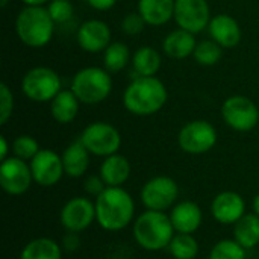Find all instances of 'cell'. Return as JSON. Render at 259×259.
Returning <instances> with one entry per match:
<instances>
[{"instance_id":"cell-1","label":"cell","mask_w":259,"mask_h":259,"mask_svg":"<svg viewBox=\"0 0 259 259\" xmlns=\"http://www.w3.org/2000/svg\"><path fill=\"white\" fill-rule=\"evenodd\" d=\"M94 202L96 222L106 232L123 231L135 222V202L123 187H108Z\"/></svg>"},{"instance_id":"cell-2","label":"cell","mask_w":259,"mask_h":259,"mask_svg":"<svg viewBox=\"0 0 259 259\" xmlns=\"http://www.w3.org/2000/svg\"><path fill=\"white\" fill-rule=\"evenodd\" d=\"M168 100L167 87L156 76H137L123 93L124 109L137 117H149L159 112Z\"/></svg>"},{"instance_id":"cell-3","label":"cell","mask_w":259,"mask_h":259,"mask_svg":"<svg viewBox=\"0 0 259 259\" xmlns=\"http://www.w3.org/2000/svg\"><path fill=\"white\" fill-rule=\"evenodd\" d=\"M132 234L141 249L147 252H159L168 247L176 231L167 212L146 209L135 219Z\"/></svg>"},{"instance_id":"cell-4","label":"cell","mask_w":259,"mask_h":259,"mask_svg":"<svg viewBox=\"0 0 259 259\" xmlns=\"http://www.w3.org/2000/svg\"><path fill=\"white\" fill-rule=\"evenodd\" d=\"M55 26L47 6H24L15 18V33L30 49L47 46L53 38Z\"/></svg>"},{"instance_id":"cell-5","label":"cell","mask_w":259,"mask_h":259,"mask_svg":"<svg viewBox=\"0 0 259 259\" xmlns=\"http://www.w3.org/2000/svg\"><path fill=\"white\" fill-rule=\"evenodd\" d=\"M70 90L76 94L80 103H102L112 93L111 73L103 67H83L73 76Z\"/></svg>"},{"instance_id":"cell-6","label":"cell","mask_w":259,"mask_h":259,"mask_svg":"<svg viewBox=\"0 0 259 259\" xmlns=\"http://www.w3.org/2000/svg\"><path fill=\"white\" fill-rule=\"evenodd\" d=\"M20 88L24 97L30 102L50 103L62 90V83L59 74L53 68L38 65L23 74Z\"/></svg>"},{"instance_id":"cell-7","label":"cell","mask_w":259,"mask_h":259,"mask_svg":"<svg viewBox=\"0 0 259 259\" xmlns=\"http://www.w3.org/2000/svg\"><path fill=\"white\" fill-rule=\"evenodd\" d=\"M79 140L91 155L99 158L115 155L121 147V134L115 126L106 121L90 123L82 131Z\"/></svg>"},{"instance_id":"cell-8","label":"cell","mask_w":259,"mask_h":259,"mask_svg":"<svg viewBox=\"0 0 259 259\" xmlns=\"http://www.w3.org/2000/svg\"><path fill=\"white\" fill-rule=\"evenodd\" d=\"M178 199L179 185L173 178L165 175H159L149 179L140 191L141 203L146 209L150 211L165 212L178 203Z\"/></svg>"},{"instance_id":"cell-9","label":"cell","mask_w":259,"mask_h":259,"mask_svg":"<svg viewBox=\"0 0 259 259\" xmlns=\"http://www.w3.org/2000/svg\"><path fill=\"white\" fill-rule=\"evenodd\" d=\"M222 118L232 131L250 132L258 126L259 108L250 97L235 94L223 102Z\"/></svg>"},{"instance_id":"cell-10","label":"cell","mask_w":259,"mask_h":259,"mask_svg":"<svg viewBox=\"0 0 259 259\" xmlns=\"http://www.w3.org/2000/svg\"><path fill=\"white\" fill-rule=\"evenodd\" d=\"M219 134L206 120H193L184 124L178 134V144L188 155H205L215 147Z\"/></svg>"},{"instance_id":"cell-11","label":"cell","mask_w":259,"mask_h":259,"mask_svg":"<svg viewBox=\"0 0 259 259\" xmlns=\"http://www.w3.org/2000/svg\"><path fill=\"white\" fill-rule=\"evenodd\" d=\"M33 184L30 164L14 155L0 164V187L9 196H21Z\"/></svg>"},{"instance_id":"cell-12","label":"cell","mask_w":259,"mask_h":259,"mask_svg":"<svg viewBox=\"0 0 259 259\" xmlns=\"http://www.w3.org/2000/svg\"><path fill=\"white\" fill-rule=\"evenodd\" d=\"M208 0H175V23L194 35L208 29L211 21Z\"/></svg>"},{"instance_id":"cell-13","label":"cell","mask_w":259,"mask_h":259,"mask_svg":"<svg viewBox=\"0 0 259 259\" xmlns=\"http://www.w3.org/2000/svg\"><path fill=\"white\" fill-rule=\"evenodd\" d=\"M59 220L67 232L80 234L96 222V202L85 196L71 197L62 206Z\"/></svg>"},{"instance_id":"cell-14","label":"cell","mask_w":259,"mask_h":259,"mask_svg":"<svg viewBox=\"0 0 259 259\" xmlns=\"http://www.w3.org/2000/svg\"><path fill=\"white\" fill-rule=\"evenodd\" d=\"M29 164L33 182L39 187H53L65 175L62 156L52 149H41Z\"/></svg>"},{"instance_id":"cell-15","label":"cell","mask_w":259,"mask_h":259,"mask_svg":"<svg viewBox=\"0 0 259 259\" xmlns=\"http://www.w3.org/2000/svg\"><path fill=\"white\" fill-rule=\"evenodd\" d=\"M112 32L106 21L99 18H90L77 27L76 41L77 46L87 53H103L112 42Z\"/></svg>"},{"instance_id":"cell-16","label":"cell","mask_w":259,"mask_h":259,"mask_svg":"<svg viewBox=\"0 0 259 259\" xmlns=\"http://www.w3.org/2000/svg\"><path fill=\"white\" fill-rule=\"evenodd\" d=\"M211 214L220 225H235L246 214V200L237 191H222L211 202Z\"/></svg>"},{"instance_id":"cell-17","label":"cell","mask_w":259,"mask_h":259,"mask_svg":"<svg viewBox=\"0 0 259 259\" xmlns=\"http://www.w3.org/2000/svg\"><path fill=\"white\" fill-rule=\"evenodd\" d=\"M211 39L223 49H234L241 42L243 32L240 23L229 14H217L211 18L208 26Z\"/></svg>"},{"instance_id":"cell-18","label":"cell","mask_w":259,"mask_h":259,"mask_svg":"<svg viewBox=\"0 0 259 259\" xmlns=\"http://www.w3.org/2000/svg\"><path fill=\"white\" fill-rule=\"evenodd\" d=\"M170 220L179 234H194L203 222L202 208L193 200H181L170 209Z\"/></svg>"},{"instance_id":"cell-19","label":"cell","mask_w":259,"mask_h":259,"mask_svg":"<svg viewBox=\"0 0 259 259\" xmlns=\"http://www.w3.org/2000/svg\"><path fill=\"white\" fill-rule=\"evenodd\" d=\"M196 46H197L196 35L188 32V30L178 27V29L168 32L167 36L164 38L162 52L168 58L181 61V59H185L188 56H193Z\"/></svg>"},{"instance_id":"cell-20","label":"cell","mask_w":259,"mask_h":259,"mask_svg":"<svg viewBox=\"0 0 259 259\" xmlns=\"http://www.w3.org/2000/svg\"><path fill=\"white\" fill-rule=\"evenodd\" d=\"M131 173L132 167L129 159L120 153L103 158V162L100 164L99 170V175L108 187H123L129 181Z\"/></svg>"},{"instance_id":"cell-21","label":"cell","mask_w":259,"mask_h":259,"mask_svg":"<svg viewBox=\"0 0 259 259\" xmlns=\"http://www.w3.org/2000/svg\"><path fill=\"white\" fill-rule=\"evenodd\" d=\"M147 26L161 27L175 17V0H138V9Z\"/></svg>"},{"instance_id":"cell-22","label":"cell","mask_w":259,"mask_h":259,"mask_svg":"<svg viewBox=\"0 0 259 259\" xmlns=\"http://www.w3.org/2000/svg\"><path fill=\"white\" fill-rule=\"evenodd\" d=\"M61 156H62L65 175L68 178L79 179V178L85 176V173L88 171V167H90L91 153L87 150V147L82 144L80 140L70 143Z\"/></svg>"},{"instance_id":"cell-23","label":"cell","mask_w":259,"mask_h":259,"mask_svg":"<svg viewBox=\"0 0 259 259\" xmlns=\"http://www.w3.org/2000/svg\"><path fill=\"white\" fill-rule=\"evenodd\" d=\"M80 100L71 90H61L50 102L52 118L59 124H70L79 114Z\"/></svg>"},{"instance_id":"cell-24","label":"cell","mask_w":259,"mask_h":259,"mask_svg":"<svg viewBox=\"0 0 259 259\" xmlns=\"http://www.w3.org/2000/svg\"><path fill=\"white\" fill-rule=\"evenodd\" d=\"M131 64L137 76L150 77V76H156V73L159 71L162 58L155 47L141 46L134 52Z\"/></svg>"},{"instance_id":"cell-25","label":"cell","mask_w":259,"mask_h":259,"mask_svg":"<svg viewBox=\"0 0 259 259\" xmlns=\"http://www.w3.org/2000/svg\"><path fill=\"white\" fill-rule=\"evenodd\" d=\"M62 244L53 238L38 237L21 249L18 259H62Z\"/></svg>"},{"instance_id":"cell-26","label":"cell","mask_w":259,"mask_h":259,"mask_svg":"<svg viewBox=\"0 0 259 259\" xmlns=\"http://www.w3.org/2000/svg\"><path fill=\"white\" fill-rule=\"evenodd\" d=\"M234 240L250 250L259 244V217L255 212H246L234 225Z\"/></svg>"},{"instance_id":"cell-27","label":"cell","mask_w":259,"mask_h":259,"mask_svg":"<svg viewBox=\"0 0 259 259\" xmlns=\"http://www.w3.org/2000/svg\"><path fill=\"white\" fill-rule=\"evenodd\" d=\"M132 61V53L127 44L121 41L111 42L103 52V68L111 74L120 73Z\"/></svg>"},{"instance_id":"cell-28","label":"cell","mask_w":259,"mask_h":259,"mask_svg":"<svg viewBox=\"0 0 259 259\" xmlns=\"http://www.w3.org/2000/svg\"><path fill=\"white\" fill-rule=\"evenodd\" d=\"M167 249L175 259H196L200 252V246L194 234H179V232L175 234Z\"/></svg>"},{"instance_id":"cell-29","label":"cell","mask_w":259,"mask_h":259,"mask_svg":"<svg viewBox=\"0 0 259 259\" xmlns=\"http://www.w3.org/2000/svg\"><path fill=\"white\" fill-rule=\"evenodd\" d=\"M222 56H223V47L211 38L199 41L193 53L194 61L202 67H212L219 64Z\"/></svg>"},{"instance_id":"cell-30","label":"cell","mask_w":259,"mask_h":259,"mask_svg":"<svg viewBox=\"0 0 259 259\" xmlns=\"http://www.w3.org/2000/svg\"><path fill=\"white\" fill-rule=\"evenodd\" d=\"M247 250L235 240H220L209 252L208 259H246Z\"/></svg>"},{"instance_id":"cell-31","label":"cell","mask_w":259,"mask_h":259,"mask_svg":"<svg viewBox=\"0 0 259 259\" xmlns=\"http://www.w3.org/2000/svg\"><path fill=\"white\" fill-rule=\"evenodd\" d=\"M11 144H12V155L27 162H30L33 156L41 150L38 141L30 135H18Z\"/></svg>"},{"instance_id":"cell-32","label":"cell","mask_w":259,"mask_h":259,"mask_svg":"<svg viewBox=\"0 0 259 259\" xmlns=\"http://www.w3.org/2000/svg\"><path fill=\"white\" fill-rule=\"evenodd\" d=\"M47 11L55 21V24H65L74 15V5L71 0H50Z\"/></svg>"},{"instance_id":"cell-33","label":"cell","mask_w":259,"mask_h":259,"mask_svg":"<svg viewBox=\"0 0 259 259\" xmlns=\"http://www.w3.org/2000/svg\"><path fill=\"white\" fill-rule=\"evenodd\" d=\"M146 26H147V24H146L144 18L141 17V14H140L138 11H137V12H129V14H126V15L121 18V21H120V27H121L123 33H126V35H129V36H137V35H140V33L144 30Z\"/></svg>"},{"instance_id":"cell-34","label":"cell","mask_w":259,"mask_h":259,"mask_svg":"<svg viewBox=\"0 0 259 259\" xmlns=\"http://www.w3.org/2000/svg\"><path fill=\"white\" fill-rule=\"evenodd\" d=\"M14 112V93L12 90L2 82L0 83V124H6Z\"/></svg>"},{"instance_id":"cell-35","label":"cell","mask_w":259,"mask_h":259,"mask_svg":"<svg viewBox=\"0 0 259 259\" xmlns=\"http://www.w3.org/2000/svg\"><path fill=\"white\" fill-rule=\"evenodd\" d=\"M106 188H108V185L105 184V181L102 179L100 175H90L83 181V190L88 196L99 197Z\"/></svg>"},{"instance_id":"cell-36","label":"cell","mask_w":259,"mask_h":259,"mask_svg":"<svg viewBox=\"0 0 259 259\" xmlns=\"http://www.w3.org/2000/svg\"><path fill=\"white\" fill-rule=\"evenodd\" d=\"M79 246H80V240H79V234L76 232H67V235L62 238V249L68 252L77 250Z\"/></svg>"},{"instance_id":"cell-37","label":"cell","mask_w":259,"mask_h":259,"mask_svg":"<svg viewBox=\"0 0 259 259\" xmlns=\"http://www.w3.org/2000/svg\"><path fill=\"white\" fill-rule=\"evenodd\" d=\"M87 3L96 11H109L115 6L117 0H87Z\"/></svg>"},{"instance_id":"cell-38","label":"cell","mask_w":259,"mask_h":259,"mask_svg":"<svg viewBox=\"0 0 259 259\" xmlns=\"http://www.w3.org/2000/svg\"><path fill=\"white\" fill-rule=\"evenodd\" d=\"M9 152H12V144L8 143V138L5 135L0 137V161L9 158Z\"/></svg>"},{"instance_id":"cell-39","label":"cell","mask_w":259,"mask_h":259,"mask_svg":"<svg viewBox=\"0 0 259 259\" xmlns=\"http://www.w3.org/2000/svg\"><path fill=\"white\" fill-rule=\"evenodd\" d=\"M24 3V6H44L49 5L50 0H21Z\"/></svg>"},{"instance_id":"cell-40","label":"cell","mask_w":259,"mask_h":259,"mask_svg":"<svg viewBox=\"0 0 259 259\" xmlns=\"http://www.w3.org/2000/svg\"><path fill=\"white\" fill-rule=\"evenodd\" d=\"M252 209H253V212L256 214L259 217V193L253 197V202H252Z\"/></svg>"},{"instance_id":"cell-41","label":"cell","mask_w":259,"mask_h":259,"mask_svg":"<svg viewBox=\"0 0 259 259\" xmlns=\"http://www.w3.org/2000/svg\"><path fill=\"white\" fill-rule=\"evenodd\" d=\"M8 3H9V0H0V6H2V8H6Z\"/></svg>"}]
</instances>
